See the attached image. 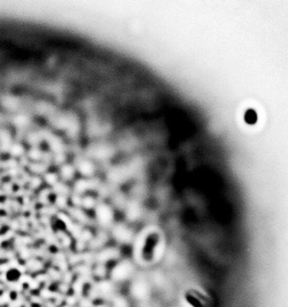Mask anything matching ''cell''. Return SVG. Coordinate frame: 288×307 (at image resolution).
<instances>
[{
    "mask_svg": "<svg viewBox=\"0 0 288 307\" xmlns=\"http://www.w3.org/2000/svg\"><path fill=\"white\" fill-rule=\"evenodd\" d=\"M256 119H257V116H256V113H254L253 110L247 111V115H246V121H247V123H249V124H254L256 121Z\"/></svg>",
    "mask_w": 288,
    "mask_h": 307,
    "instance_id": "1",
    "label": "cell"
}]
</instances>
